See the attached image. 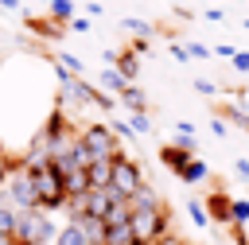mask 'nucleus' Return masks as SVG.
<instances>
[{
    "instance_id": "obj_1",
    "label": "nucleus",
    "mask_w": 249,
    "mask_h": 245,
    "mask_svg": "<svg viewBox=\"0 0 249 245\" xmlns=\"http://www.w3.org/2000/svg\"><path fill=\"white\" fill-rule=\"evenodd\" d=\"M51 237H54V222L47 210H19L16 214V229H12L16 245H51Z\"/></svg>"
},
{
    "instance_id": "obj_2",
    "label": "nucleus",
    "mask_w": 249,
    "mask_h": 245,
    "mask_svg": "<svg viewBox=\"0 0 249 245\" xmlns=\"http://www.w3.org/2000/svg\"><path fill=\"white\" fill-rule=\"evenodd\" d=\"M4 194H8V206L19 214V210H39V194H35V179H31V167H23L19 159L12 163L8 179H4Z\"/></svg>"
},
{
    "instance_id": "obj_3",
    "label": "nucleus",
    "mask_w": 249,
    "mask_h": 245,
    "mask_svg": "<svg viewBox=\"0 0 249 245\" xmlns=\"http://www.w3.org/2000/svg\"><path fill=\"white\" fill-rule=\"evenodd\" d=\"M78 144H82V152H86L89 163H93V159H117V156H121V144H117V136L109 132V124H86V128L78 132Z\"/></svg>"
},
{
    "instance_id": "obj_4",
    "label": "nucleus",
    "mask_w": 249,
    "mask_h": 245,
    "mask_svg": "<svg viewBox=\"0 0 249 245\" xmlns=\"http://www.w3.org/2000/svg\"><path fill=\"white\" fill-rule=\"evenodd\" d=\"M128 229H132L136 245H156V241L167 233V214H163V206H160V210H132V214H128Z\"/></svg>"
},
{
    "instance_id": "obj_5",
    "label": "nucleus",
    "mask_w": 249,
    "mask_h": 245,
    "mask_svg": "<svg viewBox=\"0 0 249 245\" xmlns=\"http://www.w3.org/2000/svg\"><path fill=\"white\" fill-rule=\"evenodd\" d=\"M140 187H144V171H140V163L117 156L113 167H109V191H113L117 198H132Z\"/></svg>"
},
{
    "instance_id": "obj_6",
    "label": "nucleus",
    "mask_w": 249,
    "mask_h": 245,
    "mask_svg": "<svg viewBox=\"0 0 249 245\" xmlns=\"http://www.w3.org/2000/svg\"><path fill=\"white\" fill-rule=\"evenodd\" d=\"M31 179H35V194H39V210H58V206H66V194H62V179L54 175V167L51 163H43V167H31Z\"/></svg>"
},
{
    "instance_id": "obj_7",
    "label": "nucleus",
    "mask_w": 249,
    "mask_h": 245,
    "mask_svg": "<svg viewBox=\"0 0 249 245\" xmlns=\"http://www.w3.org/2000/svg\"><path fill=\"white\" fill-rule=\"evenodd\" d=\"M160 159L179 175V171H183V163H187V159H195V144H191V140H179V144H171V148H160Z\"/></svg>"
},
{
    "instance_id": "obj_8",
    "label": "nucleus",
    "mask_w": 249,
    "mask_h": 245,
    "mask_svg": "<svg viewBox=\"0 0 249 245\" xmlns=\"http://www.w3.org/2000/svg\"><path fill=\"white\" fill-rule=\"evenodd\" d=\"M230 202H233V198H230L226 191H214V194L206 198V206H202V210H206V218H210V222H222V226H226V222H230Z\"/></svg>"
},
{
    "instance_id": "obj_9",
    "label": "nucleus",
    "mask_w": 249,
    "mask_h": 245,
    "mask_svg": "<svg viewBox=\"0 0 249 245\" xmlns=\"http://www.w3.org/2000/svg\"><path fill=\"white\" fill-rule=\"evenodd\" d=\"M74 222H78V229H82L86 245H101V237H105V222H101V218H89V214H74Z\"/></svg>"
},
{
    "instance_id": "obj_10",
    "label": "nucleus",
    "mask_w": 249,
    "mask_h": 245,
    "mask_svg": "<svg viewBox=\"0 0 249 245\" xmlns=\"http://www.w3.org/2000/svg\"><path fill=\"white\" fill-rule=\"evenodd\" d=\"M113 70H117V74H121V78L132 86V82H136V74H140V58H136L132 51H117V58H113Z\"/></svg>"
},
{
    "instance_id": "obj_11",
    "label": "nucleus",
    "mask_w": 249,
    "mask_h": 245,
    "mask_svg": "<svg viewBox=\"0 0 249 245\" xmlns=\"http://www.w3.org/2000/svg\"><path fill=\"white\" fill-rule=\"evenodd\" d=\"M128 206H132V210H160L163 202H160V194H156V191H152V187L144 183V187H140V191H136V194L128 198Z\"/></svg>"
},
{
    "instance_id": "obj_12",
    "label": "nucleus",
    "mask_w": 249,
    "mask_h": 245,
    "mask_svg": "<svg viewBox=\"0 0 249 245\" xmlns=\"http://www.w3.org/2000/svg\"><path fill=\"white\" fill-rule=\"evenodd\" d=\"M51 245H86V237H82V229H78V222L70 218L62 229H54V237H51Z\"/></svg>"
},
{
    "instance_id": "obj_13",
    "label": "nucleus",
    "mask_w": 249,
    "mask_h": 245,
    "mask_svg": "<svg viewBox=\"0 0 249 245\" xmlns=\"http://www.w3.org/2000/svg\"><path fill=\"white\" fill-rule=\"evenodd\" d=\"M117 97H121V101H124V109H132V113H144V109H148V97H144V89H140V86H124Z\"/></svg>"
},
{
    "instance_id": "obj_14",
    "label": "nucleus",
    "mask_w": 249,
    "mask_h": 245,
    "mask_svg": "<svg viewBox=\"0 0 249 245\" xmlns=\"http://www.w3.org/2000/svg\"><path fill=\"white\" fill-rule=\"evenodd\" d=\"M109 167H113V159H93V163L86 167L89 187H109Z\"/></svg>"
},
{
    "instance_id": "obj_15",
    "label": "nucleus",
    "mask_w": 249,
    "mask_h": 245,
    "mask_svg": "<svg viewBox=\"0 0 249 245\" xmlns=\"http://www.w3.org/2000/svg\"><path fill=\"white\" fill-rule=\"evenodd\" d=\"M128 214H132L128 198H117V202L105 210V218H101V222H105V226H124V222H128Z\"/></svg>"
},
{
    "instance_id": "obj_16",
    "label": "nucleus",
    "mask_w": 249,
    "mask_h": 245,
    "mask_svg": "<svg viewBox=\"0 0 249 245\" xmlns=\"http://www.w3.org/2000/svg\"><path fill=\"white\" fill-rule=\"evenodd\" d=\"M230 226L233 229H245L249 226V198H233L230 202Z\"/></svg>"
},
{
    "instance_id": "obj_17",
    "label": "nucleus",
    "mask_w": 249,
    "mask_h": 245,
    "mask_svg": "<svg viewBox=\"0 0 249 245\" xmlns=\"http://www.w3.org/2000/svg\"><path fill=\"white\" fill-rule=\"evenodd\" d=\"M97 82H101V89H105V93H113V97H117V93H121V89H124V86H128V82H124V78H121V74H117V70H113V66H105V70H101V78H97Z\"/></svg>"
},
{
    "instance_id": "obj_18",
    "label": "nucleus",
    "mask_w": 249,
    "mask_h": 245,
    "mask_svg": "<svg viewBox=\"0 0 249 245\" xmlns=\"http://www.w3.org/2000/svg\"><path fill=\"white\" fill-rule=\"evenodd\" d=\"M179 179H183V183H202V179H206V163H202V159H187L183 171H179Z\"/></svg>"
},
{
    "instance_id": "obj_19",
    "label": "nucleus",
    "mask_w": 249,
    "mask_h": 245,
    "mask_svg": "<svg viewBox=\"0 0 249 245\" xmlns=\"http://www.w3.org/2000/svg\"><path fill=\"white\" fill-rule=\"evenodd\" d=\"M51 16H54V23H70L74 19V0H51Z\"/></svg>"
},
{
    "instance_id": "obj_20",
    "label": "nucleus",
    "mask_w": 249,
    "mask_h": 245,
    "mask_svg": "<svg viewBox=\"0 0 249 245\" xmlns=\"http://www.w3.org/2000/svg\"><path fill=\"white\" fill-rule=\"evenodd\" d=\"M222 117H226V121H233V124H241V128H249V113H245L241 105H226V109H222Z\"/></svg>"
},
{
    "instance_id": "obj_21",
    "label": "nucleus",
    "mask_w": 249,
    "mask_h": 245,
    "mask_svg": "<svg viewBox=\"0 0 249 245\" xmlns=\"http://www.w3.org/2000/svg\"><path fill=\"white\" fill-rule=\"evenodd\" d=\"M121 23H124V31H136L140 39H148V35H152V23H144V19H132V16H124Z\"/></svg>"
},
{
    "instance_id": "obj_22",
    "label": "nucleus",
    "mask_w": 249,
    "mask_h": 245,
    "mask_svg": "<svg viewBox=\"0 0 249 245\" xmlns=\"http://www.w3.org/2000/svg\"><path fill=\"white\" fill-rule=\"evenodd\" d=\"M109 132L117 136V144H121V140H132V136H136V132H132V128H128L124 121H113V124H109Z\"/></svg>"
},
{
    "instance_id": "obj_23",
    "label": "nucleus",
    "mask_w": 249,
    "mask_h": 245,
    "mask_svg": "<svg viewBox=\"0 0 249 245\" xmlns=\"http://www.w3.org/2000/svg\"><path fill=\"white\" fill-rule=\"evenodd\" d=\"M183 51H187V58H210V54H214L206 43H191V47H183Z\"/></svg>"
},
{
    "instance_id": "obj_24",
    "label": "nucleus",
    "mask_w": 249,
    "mask_h": 245,
    "mask_svg": "<svg viewBox=\"0 0 249 245\" xmlns=\"http://www.w3.org/2000/svg\"><path fill=\"white\" fill-rule=\"evenodd\" d=\"M128 128H132V132H148V128H152V121H148V113H132V121H128Z\"/></svg>"
},
{
    "instance_id": "obj_25",
    "label": "nucleus",
    "mask_w": 249,
    "mask_h": 245,
    "mask_svg": "<svg viewBox=\"0 0 249 245\" xmlns=\"http://www.w3.org/2000/svg\"><path fill=\"white\" fill-rule=\"evenodd\" d=\"M187 210H191V218H195L198 226H210V218H206V210H202V202H187Z\"/></svg>"
},
{
    "instance_id": "obj_26",
    "label": "nucleus",
    "mask_w": 249,
    "mask_h": 245,
    "mask_svg": "<svg viewBox=\"0 0 249 245\" xmlns=\"http://www.w3.org/2000/svg\"><path fill=\"white\" fill-rule=\"evenodd\" d=\"M233 70H241V74H249V51H233Z\"/></svg>"
},
{
    "instance_id": "obj_27",
    "label": "nucleus",
    "mask_w": 249,
    "mask_h": 245,
    "mask_svg": "<svg viewBox=\"0 0 249 245\" xmlns=\"http://www.w3.org/2000/svg\"><path fill=\"white\" fill-rule=\"evenodd\" d=\"M175 132H179V140H191V144H195V124H191V121H179Z\"/></svg>"
},
{
    "instance_id": "obj_28",
    "label": "nucleus",
    "mask_w": 249,
    "mask_h": 245,
    "mask_svg": "<svg viewBox=\"0 0 249 245\" xmlns=\"http://www.w3.org/2000/svg\"><path fill=\"white\" fill-rule=\"evenodd\" d=\"M12 163H16V159H8V156H4V148H0V187H4L8 171H12Z\"/></svg>"
},
{
    "instance_id": "obj_29",
    "label": "nucleus",
    "mask_w": 249,
    "mask_h": 245,
    "mask_svg": "<svg viewBox=\"0 0 249 245\" xmlns=\"http://www.w3.org/2000/svg\"><path fill=\"white\" fill-rule=\"evenodd\" d=\"M195 89H198V93H206V97H210V93H218V86H214V82H206V78H198V82H195Z\"/></svg>"
},
{
    "instance_id": "obj_30",
    "label": "nucleus",
    "mask_w": 249,
    "mask_h": 245,
    "mask_svg": "<svg viewBox=\"0 0 249 245\" xmlns=\"http://www.w3.org/2000/svg\"><path fill=\"white\" fill-rule=\"evenodd\" d=\"M70 31H78V35H86V31H89V19H70Z\"/></svg>"
},
{
    "instance_id": "obj_31",
    "label": "nucleus",
    "mask_w": 249,
    "mask_h": 245,
    "mask_svg": "<svg viewBox=\"0 0 249 245\" xmlns=\"http://www.w3.org/2000/svg\"><path fill=\"white\" fill-rule=\"evenodd\" d=\"M210 128H214V136H226V121H222V117H214V121H210Z\"/></svg>"
},
{
    "instance_id": "obj_32",
    "label": "nucleus",
    "mask_w": 249,
    "mask_h": 245,
    "mask_svg": "<svg viewBox=\"0 0 249 245\" xmlns=\"http://www.w3.org/2000/svg\"><path fill=\"white\" fill-rule=\"evenodd\" d=\"M233 171H237L241 179H249V159H237V163H233Z\"/></svg>"
},
{
    "instance_id": "obj_33",
    "label": "nucleus",
    "mask_w": 249,
    "mask_h": 245,
    "mask_svg": "<svg viewBox=\"0 0 249 245\" xmlns=\"http://www.w3.org/2000/svg\"><path fill=\"white\" fill-rule=\"evenodd\" d=\"M202 16H206L210 23H222V8H210V12H202Z\"/></svg>"
},
{
    "instance_id": "obj_34",
    "label": "nucleus",
    "mask_w": 249,
    "mask_h": 245,
    "mask_svg": "<svg viewBox=\"0 0 249 245\" xmlns=\"http://www.w3.org/2000/svg\"><path fill=\"white\" fill-rule=\"evenodd\" d=\"M171 54H175L179 62H187V51H183V43H171Z\"/></svg>"
},
{
    "instance_id": "obj_35",
    "label": "nucleus",
    "mask_w": 249,
    "mask_h": 245,
    "mask_svg": "<svg viewBox=\"0 0 249 245\" xmlns=\"http://www.w3.org/2000/svg\"><path fill=\"white\" fill-rule=\"evenodd\" d=\"M16 4H19V0H0V8H16Z\"/></svg>"
},
{
    "instance_id": "obj_36",
    "label": "nucleus",
    "mask_w": 249,
    "mask_h": 245,
    "mask_svg": "<svg viewBox=\"0 0 249 245\" xmlns=\"http://www.w3.org/2000/svg\"><path fill=\"white\" fill-rule=\"evenodd\" d=\"M0 245H16V241H12V237H0Z\"/></svg>"
},
{
    "instance_id": "obj_37",
    "label": "nucleus",
    "mask_w": 249,
    "mask_h": 245,
    "mask_svg": "<svg viewBox=\"0 0 249 245\" xmlns=\"http://www.w3.org/2000/svg\"><path fill=\"white\" fill-rule=\"evenodd\" d=\"M47 4H51V0H47Z\"/></svg>"
}]
</instances>
